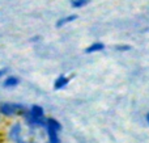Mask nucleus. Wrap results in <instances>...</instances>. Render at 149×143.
Here are the masks:
<instances>
[{"label":"nucleus","instance_id":"2","mask_svg":"<svg viewBox=\"0 0 149 143\" xmlns=\"http://www.w3.org/2000/svg\"><path fill=\"white\" fill-rule=\"evenodd\" d=\"M74 20H77V16L76 15H70V16H65V17H62L60 20L56 21V28H62L63 25L72 22V21H74Z\"/></svg>","mask_w":149,"mask_h":143},{"label":"nucleus","instance_id":"5","mask_svg":"<svg viewBox=\"0 0 149 143\" xmlns=\"http://www.w3.org/2000/svg\"><path fill=\"white\" fill-rule=\"evenodd\" d=\"M68 84V78H65V76H59L58 78V80L55 81V89H60L63 88V87H65Z\"/></svg>","mask_w":149,"mask_h":143},{"label":"nucleus","instance_id":"7","mask_svg":"<svg viewBox=\"0 0 149 143\" xmlns=\"http://www.w3.org/2000/svg\"><path fill=\"white\" fill-rule=\"evenodd\" d=\"M30 116H33V117H43V109L41 107H38V105H34V107H31Z\"/></svg>","mask_w":149,"mask_h":143},{"label":"nucleus","instance_id":"13","mask_svg":"<svg viewBox=\"0 0 149 143\" xmlns=\"http://www.w3.org/2000/svg\"><path fill=\"white\" fill-rule=\"evenodd\" d=\"M147 120H148V122H149V113H148V116H147Z\"/></svg>","mask_w":149,"mask_h":143},{"label":"nucleus","instance_id":"6","mask_svg":"<svg viewBox=\"0 0 149 143\" xmlns=\"http://www.w3.org/2000/svg\"><path fill=\"white\" fill-rule=\"evenodd\" d=\"M47 128H51V129H54V130L59 131L60 129H62V125H60L56 120H54V118H47Z\"/></svg>","mask_w":149,"mask_h":143},{"label":"nucleus","instance_id":"9","mask_svg":"<svg viewBox=\"0 0 149 143\" xmlns=\"http://www.w3.org/2000/svg\"><path fill=\"white\" fill-rule=\"evenodd\" d=\"M18 84V79L15 78V76H10V78H7L4 81V87H16Z\"/></svg>","mask_w":149,"mask_h":143},{"label":"nucleus","instance_id":"1","mask_svg":"<svg viewBox=\"0 0 149 143\" xmlns=\"http://www.w3.org/2000/svg\"><path fill=\"white\" fill-rule=\"evenodd\" d=\"M20 107V105H13V104H4L1 105V108H0V110H1L3 114L5 116H12L16 113V110H17V108Z\"/></svg>","mask_w":149,"mask_h":143},{"label":"nucleus","instance_id":"12","mask_svg":"<svg viewBox=\"0 0 149 143\" xmlns=\"http://www.w3.org/2000/svg\"><path fill=\"white\" fill-rule=\"evenodd\" d=\"M4 74H5V70H1V71H0V78H1V76L4 75Z\"/></svg>","mask_w":149,"mask_h":143},{"label":"nucleus","instance_id":"8","mask_svg":"<svg viewBox=\"0 0 149 143\" xmlns=\"http://www.w3.org/2000/svg\"><path fill=\"white\" fill-rule=\"evenodd\" d=\"M47 133H49L51 143H59V138H58V131L56 130H54V129H51V128H47Z\"/></svg>","mask_w":149,"mask_h":143},{"label":"nucleus","instance_id":"3","mask_svg":"<svg viewBox=\"0 0 149 143\" xmlns=\"http://www.w3.org/2000/svg\"><path fill=\"white\" fill-rule=\"evenodd\" d=\"M20 131H21V126L18 125V123L13 125L12 129H10V131H9V138L13 139V141H17L18 135H20Z\"/></svg>","mask_w":149,"mask_h":143},{"label":"nucleus","instance_id":"4","mask_svg":"<svg viewBox=\"0 0 149 143\" xmlns=\"http://www.w3.org/2000/svg\"><path fill=\"white\" fill-rule=\"evenodd\" d=\"M105 49V45L103 43H101V42H95V43H93V45H90L88 49H85V53H94V51H100V50H103Z\"/></svg>","mask_w":149,"mask_h":143},{"label":"nucleus","instance_id":"11","mask_svg":"<svg viewBox=\"0 0 149 143\" xmlns=\"http://www.w3.org/2000/svg\"><path fill=\"white\" fill-rule=\"evenodd\" d=\"M116 50H130V46L124 45V46H116Z\"/></svg>","mask_w":149,"mask_h":143},{"label":"nucleus","instance_id":"10","mask_svg":"<svg viewBox=\"0 0 149 143\" xmlns=\"http://www.w3.org/2000/svg\"><path fill=\"white\" fill-rule=\"evenodd\" d=\"M88 3H89V0H71V4L73 8H81L86 5Z\"/></svg>","mask_w":149,"mask_h":143}]
</instances>
